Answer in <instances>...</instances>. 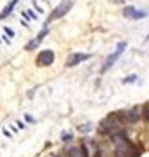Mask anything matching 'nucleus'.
I'll list each match as a JSON object with an SVG mask.
<instances>
[{"mask_svg": "<svg viewBox=\"0 0 149 157\" xmlns=\"http://www.w3.org/2000/svg\"><path fill=\"white\" fill-rule=\"evenodd\" d=\"M123 123V119L120 117V113H113V114H109L106 118H103L101 121V123H99V127L98 130L101 134H114V132H117L119 128H120V126Z\"/></svg>", "mask_w": 149, "mask_h": 157, "instance_id": "f257e3e1", "label": "nucleus"}, {"mask_svg": "<svg viewBox=\"0 0 149 157\" xmlns=\"http://www.w3.org/2000/svg\"><path fill=\"white\" fill-rule=\"evenodd\" d=\"M72 6H73V3L71 2V0H62V3L59 4V6L51 12V14L48 16V18L46 20V24H44V25H47L48 22L55 21V20H58V18L64 17L69 11H71Z\"/></svg>", "mask_w": 149, "mask_h": 157, "instance_id": "f03ea898", "label": "nucleus"}, {"mask_svg": "<svg viewBox=\"0 0 149 157\" xmlns=\"http://www.w3.org/2000/svg\"><path fill=\"white\" fill-rule=\"evenodd\" d=\"M136 152L135 147L128 139L120 141V143L115 144L114 148V157H132V155Z\"/></svg>", "mask_w": 149, "mask_h": 157, "instance_id": "7ed1b4c3", "label": "nucleus"}, {"mask_svg": "<svg viewBox=\"0 0 149 157\" xmlns=\"http://www.w3.org/2000/svg\"><path fill=\"white\" fill-rule=\"evenodd\" d=\"M120 113V117L123 122H127V123H137L141 118V111L139 110V106H135L132 109H128V110H123V111H119Z\"/></svg>", "mask_w": 149, "mask_h": 157, "instance_id": "20e7f679", "label": "nucleus"}, {"mask_svg": "<svg viewBox=\"0 0 149 157\" xmlns=\"http://www.w3.org/2000/svg\"><path fill=\"white\" fill-rule=\"evenodd\" d=\"M48 28L46 26V25H43V28H42V30L39 32L37 36H36V38H33V39H30L26 45H25V50H28V51H33V50H36V48L41 45V42L44 39V37L48 34Z\"/></svg>", "mask_w": 149, "mask_h": 157, "instance_id": "39448f33", "label": "nucleus"}, {"mask_svg": "<svg viewBox=\"0 0 149 157\" xmlns=\"http://www.w3.org/2000/svg\"><path fill=\"white\" fill-rule=\"evenodd\" d=\"M54 60H55V54L52 50H42L37 56V64L39 67L51 66Z\"/></svg>", "mask_w": 149, "mask_h": 157, "instance_id": "423d86ee", "label": "nucleus"}, {"mask_svg": "<svg viewBox=\"0 0 149 157\" xmlns=\"http://www.w3.org/2000/svg\"><path fill=\"white\" fill-rule=\"evenodd\" d=\"M92 58V54H85V52H76V54H72L69 55L67 59V63H66V67L68 68H72V67H76L77 64L80 63L88 60V59Z\"/></svg>", "mask_w": 149, "mask_h": 157, "instance_id": "0eeeda50", "label": "nucleus"}, {"mask_svg": "<svg viewBox=\"0 0 149 157\" xmlns=\"http://www.w3.org/2000/svg\"><path fill=\"white\" fill-rule=\"evenodd\" d=\"M66 155L68 157H86L85 153V144H81L80 147L77 145H69L66 148Z\"/></svg>", "mask_w": 149, "mask_h": 157, "instance_id": "6e6552de", "label": "nucleus"}, {"mask_svg": "<svg viewBox=\"0 0 149 157\" xmlns=\"http://www.w3.org/2000/svg\"><path fill=\"white\" fill-rule=\"evenodd\" d=\"M122 55V52L120 51H115L114 54H110L107 58H106V60H105V63H103V66H102V70H101V73H105V72H107L110 68L115 64L117 63V60L119 59V56Z\"/></svg>", "mask_w": 149, "mask_h": 157, "instance_id": "1a4fd4ad", "label": "nucleus"}, {"mask_svg": "<svg viewBox=\"0 0 149 157\" xmlns=\"http://www.w3.org/2000/svg\"><path fill=\"white\" fill-rule=\"evenodd\" d=\"M20 2V0H11L6 7H4V9L2 12H0V20H4V18H7L9 14H11L12 12H13V9H14V7L17 6V3Z\"/></svg>", "mask_w": 149, "mask_h": 157, "instance_id": "9d476101", "label": "nucleus"}, {"mask_svg": "<svg viewBox=\"0 0 149 157\" xmlns=\"http://www.w3.org/2000/svg\"><path fill=\"white\" fill-rule=\"evenodd\" d=\"M136 11V8L133 7V6H128V7H124V9H123V16L124 17H127V18H131L132 17V14H133V12Z\"/></svg>", "mask_w": 149, "mask_h": 157, "instance_id": "9b49d317", "label": "nucleus"}, {"mask_svg": "<svg viewBox=\"0 0 149 157\" xmlns=\"http://www.w3.org/2000/svg\"><path fill=\"white\" fill-rule=\"evenodd\" d=\"M147 16H148V13H147L145 11H140V9H136V11L133 12V14H132L131 18H133V20H141V18H145Z\"/></svg>", "mask_w": 149, "mask_h": 157, "instance_id": "f8f14e48", "label": "nucleus"}, {"mask_svg": "<svg viewBox=\"0 0 149 157\" xmlns=\"http://www.w3.org/2000/svg\"><path fill=\"white\" fill-rule=\"evenodd\" d=\"M137 80V75L136 73H132V75H128V76H126L122 80V82L123 84H132V82H135Z\"/></svg>", "mask_w": 149, "mask_h": 157, "instance_id": "ddd939ff", "label": "nucleus"}, {"mask_svg": "<svg viewBox=\"0 0 149 157\" xmlns=\"http://www.w3.org/2000/svg\"><path fill=\"white\" fill-rule=\"evenodd\" d=\"M78 131L82 132V134H88V132L92 131V123H84V124H80L77 127Z\"/></svg>", "mask_w": 149, "mask_h": 157, "instance_id": "4468645a", "label": "nucleus"}, {"mask_svg": "<svg viewBox=\"0 0 149 157\" xmlns=\"http://www.w3.org/2000/svg\"><path fill=\"white\" fill-rule=\"evenodd\" d=\"M143 117H144V121L149 123V104H147L143 107Z\"/></svg>", "mask_w": 149, "mask_h": 157, "instance_id": "2eb2a0df", "label": "nucleus"}, {"mask_svg": "<svg viewBox=\"0 0 149 157\" xmlns=\"http://www.w3.org/2000/svg\"><path fill=\"white\" fill-rule=\"evenodd\" d=\"M73 139V135L71 134V132H64V134L62 135V141H64V143H69Z\"/></svg>", "mask_w": 149, "mask_h": 157, "instance_id": "dca6fc26", "label": "nucleus"}, {"mask_svg": "<svg viewBox=\"0 0 149 157\" xmlns=\"http://www.w3.org/2000/svg\"><path fill=\"white\" fill-rule=\"evenodd\" d=\"M24 118H25V122H28V123H32V124H34L36 123V119H34V117H32L30 114H24Z\"/></svg>", "mask_w": 149, "mask_h": 157, "instance_id": "f3484780", "label": "nucleus"}, {"mask_svg": "<svg viewBox=\"0 0 149 157\" xmlns=\"http://www.w3.org/2000/svg\"><path fill=\"white\" fill-rule=\"evenodd\" d=\"M3 29H4V33H6L8 37H11V38H13V37H14V32L12 30V29H9L8 26H4Z\"/></svg>", "mask_w": 149, "mask_h": 157, "instance_id": "a211bd4d", "label": "nucleus"}, {"mask_svg": "<svg viewBox=\"0 0 149 157\" xmlns=\"http://www.w3.org/2000/svg\"><path fill=\"white\" fill-rule=\"evenodd\" d=\"M26 13L29 14V16H30V18H32V20H37V18H38V16H37V14L32 11V9H28V12H26Z\"/></svg>", "mask_w": 149, "mask_h": 157, "instance_id": "6ab92c4d", "label": "nucleus"}, {"mask_svg": "<svg viewBox=\"0 0 149 157\" xmlns=\"http://www.w3.org/2000/svg\"><path fill=\"white\" fill-rule=\"evenodd\" d=\"M33 6H34V9H37V11H38L39 13H43V9H42L41 7H39V6H38V4H37V2H36V0H33Z\"/></svg>", "mask_w": 149, "mask_h": 157, "instance_id": "aec40b11", "label": "nucleus"}, {"mask_svg": "<svg viewBox=\"0 0 149 157\" xmlns=\"http://www.w3.org/2000/svg\"><path fill=\"white\" fill-rule=\"evenodd\" d=\"M3 134L6 135L7 137H12V134H11V132H9L7 128H3Z\"/></svg>", "mask_w": 149, "mask_h": 157, "instance_id": "412c9836", "label": "nucleus"}, {"mask_svg": "<svg viewBox=\"0 0 149 157\" xmlns=\"http://www.w3.org/2000/svg\"><path fill=\"white\" fill-rule=\"evenodd\" d=\"M21 14H22V17H24L25 20H28V22H29V21H30V20H32V18H30V16H29V14H28L26 12H22Z\"/></svg>", "mask_w": 149, "mask_h": 157, "instance_id": "4be33fe9", "label": "nucleus"}, {"mask_svg": "<svg viewBox=\"0 0 149 157\" xmlns=\"http://www.w3.org/2000/svg\"><path fill=\"white\" fill-rule=\"evenodd\" d=\"M7 37H8V36H3V39L7 42V45H11V41H9V39H8Z\"/></svg>", "mask_w": 149, "mask_h": 157, "instance_id": "5701e85b", "label": "nucleus"}, {"mask_svg": "<svg viewBox=\"0 0 149 157\" xmlns=\"http://www.w3.org/2000/svg\"><path fill=\"white\" fill-rule=\"evenodd\" d=\"M16 123H17V126L20 127V128H24V124L21 123V122H20V121H16Z\"/></svg>", "mask_w": 149, "mask_h": 157, "instance_id": "b1692460", "label": "nucleus"}, {"mask_svg": "<svg viewBox=\"0 0 149 157\" xmlns=\"http://www.w3.org/2000/svg\"><path fill=\"white\" fill-rule=\"evenodd\" d=\"M11 130L14 132V134H17V132H18V130L16 128V127H14V126H11Z\"/></svg>", "mask_w": 149, "mask_h": 157, "instance_id": "393cba45", "label": "nucleus"}, {"mask_svg": "<svg viewBox=\"0 0 149 157\" xmlns=\"http://www.w3.org/2000/svg\"><path fill=\"white\" fill-rule=\"evenodd\" d=\"M54 157H66V156H64V155H62V153H58V155H55Z\"/></svg>", "mask_w": 149, "mask_h": 157, "instance_id": "a878e982", "label": "nucleus"}, {"mask_svg": "<svg viewBox=\"0 0 149 157\" xmlns=\"http://www.w3.org/2000/svg\"><path fill=\"white\" fill-rule=\"evenodd\" d=\"M21 24H22V25H24L25 28H28V26H29V25H28V24H26V22H25V21H21Z\"/></svg>", "mask_w": 149, "mask_h": 157, "instance_id": "bb28decb", "label": "nucleus"}, {"mask_svg": "<svg viewBox=\"0 0 149 157\" xmlns=\"http://www.w3.org/2000/svg\"><path fill=\"white\" fill-rule=\"evenodd\" d=\"M147 39H149V36H148V37H147Z\"/></svg>", "mask_w": 149, "mask_h": 157, "instance_id": "cd10ccee", "label": "nucleus"}]
</instances>
